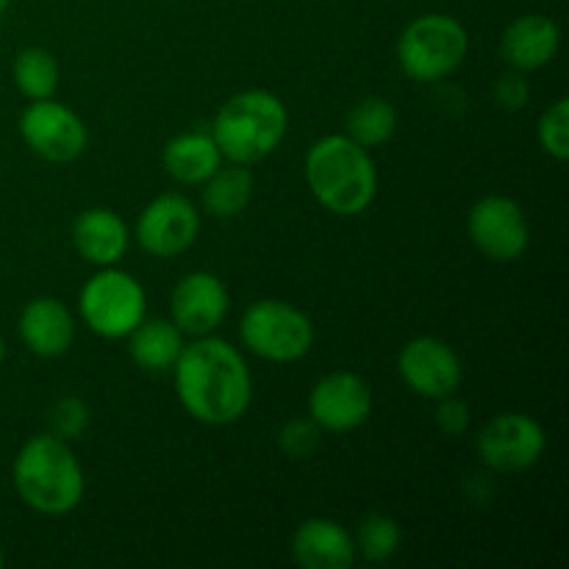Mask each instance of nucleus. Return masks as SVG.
Here are the masks:
<instances>
[{
  "instance_id": "nucleus-1",
  "label": "nucleus",
  "mask_w": 569,
  "mask_h": 569,
  "mask_svg": "<svg viewBox=\"0 0 569 569\" xmlns=\"http://www.w3.org/2000/svg\"><path fill=\"white\" fill-rule=\"evenodd\" d=\"M172 376L183 411L203 426L242 420L253 400V378L242 353L214 333L183 345Z\"/></svg>"
},
{
  "instance_id": "nucleus-2",
  "label": "nucleus",
  "mask_w": 569,
  "mask_h": 569,
  "mask_svg": "<svg viewBox=\"0 0 569 569\" xmlns=\"http://www.w3.org/2000/svg\"><path fill=\"white\" fill-rule=\"evenodd\" d=\"M303 172L315 200L331 214H361L378 194L376 161L348 133L317 139L306 153Z\"/></svg>"
},
{
  "instance_id": "nucleus-3",
  "label": "nucleus",
  "mask_w": 569,
  "mask_h": 569,
  "mask_svg": "<svg viewBox=\"0 0 569 569\" xmlns=\"http://www.w3.org/2000/svg\"><path fill=\"white\" fill-rule=\"evenodd\" d=\"M11 481L22 503L44 517L70 515L87 492L72 448L50 431L22 445L11 465Z\"/></svg>"
},
{
  "instance_id": "nucleus-4",
  "label": "nucleus",
  "mask_w": 569,
  "mask_h": 569,
  "mask_svg": "<svg viewBox=\"0 0 569 569\" xmlns=\"http://www.w3.org/2000/svg\"><path fill=\"white\" fill-rule=\"evenodd\" d=\"M289 131V111L278 94L267 89H244L217 111L211 139L222 159L233 164H256L267 159Z\"/></svg>"
},
{
  "instance_id": "nucleus-5",
  "label": "nucleus",
  "mask_w": 569,
  "mask_h": 569,
  "mask_svg": "<svg viewBox=\"0 0 569 569\" xmlns=\"http://www.w3.org/2000/svg\"><path fill=\"white\" fill-rule=\"evenodd\" d=\"M467 28L450 14L415 17L398 37L400 70L417 83H437L453 76L467 59Z\"/></svg>"
},
{
  "instance_id": "nucleus-6",
  "label": "nucleus",
  "mask_w": 569,
  "mask_h": 569,
  "mask_svg": "<svg viewBox=\"0 0 569 569\" xmlns=\"http://www.w3.org/2000/svg\"><path fill=\"white\" fill-rule=\"evenodd\" d=\"M242 345L264 361L292 365L300 361L315 345V326L309 315L287 300H259L244 309L239 320Z\"/></svg>"
},
{
  "instance_id": "nucleus-7",
  "label": "nucleus",
  "mask_w": 569,
  "mask_h": 569,
  "mask_svg": "<svg viewBox=\"0 0 569 569\" xmlns=\"http://www.w3.org/2000/svg\"><path fill=\"white\" fill-rule=\"evenodd\" d=\"M78 309L89 331L103 339H126L148 311V295L142 283L126 270L100 267L78 295Z\"/></svg>"
},
{
  "instance_id": "nucleus-8",
  "label": "nucleus",
  "mask_w": 569,
  "mask_h": 569,
  "mask_svg": "<svg viewBox=\"0 0 569 569\" xmlns=\"http://www.w3.org/2000/svg\"><path fill=\"white\" fill-rule=\"evenodd\" d=\"M478 456L495 472L531 470L548 448L542 422L522 411H506L492 417L478 433Z\"/></svg>"
},
{
  "instance_id": "nucleus-9",
  "label": "nucleus",
  "mask_w": 569,
  "mask_h": 569,
  "mask_svg": "<svg viewBox=\"0 0 569 569\" xmlns=\"http://www.w3.org/2000/svg\"><path fill=\"white\" fill-rule=\"evenodd\" d=\"M20 137L39 159L67 164L87 150L89 133L70 106L53 98L31 100L20 114Z\"/></svg>"
},
{
  "instance_id": "nucleus-10",
  "label": "nucleus",
  "mask_w": 569,
  "mask_h": 569,
  "mask_svg": "<svg viewBox=\"0 0 569 569\" xmlns=\"http://www.w3.org/2000/svg\"><path fill=\"white\" fill-rule=\"evenodd\" d=\"M472 244L492 261H517L531 244V226L517 200L506 194H487L476 200L467 214Z\"/></svg>"
},
{
  "instance_id": "nucleus-11",
  "label": "nucleus",
  "mask_w": 569,
  "mask_h": 569,
  "mask_svg": "<svg viewBox=\"0 0 569 569\" xmlns=\"http://www.w3.org/2000/svg\"><path fill=\"white\" fill-rule=\"evenodd\" d=\"M200 233V214L189 198L178 192L150 200L137 220V242L156 259L187 253Z\"/></svg>"
},
{
  "instance_id": "nucleus-12",
  "label": "nucleus",
  "mask_w": 569,
  "mask_h": 569,
  "mask_svg": "<svg viewBox=\"0 0 569 569\" xmlns=\"http://www.w3.org/2000/svg\"><path fill=\"white\" fill-rule=\"evenodd\" d=\"M398 370L406 387L426 400L456 395L465 381L459 353L437 337H417L406 342L398 356Z\"/></svg>"
},
{
  "instance_id": "nucleus-13",
  "label": "nucleus",
  "mask_w": 569,
  "mask_h": 569,
  "mask_svg": "<svg viewBox=\"0 0 569 569\" xmlns=\"http://www.w3.org/2000/svg\"><path fill=\"white\" fill-rule=\"evenodd\" d=\"M372 415V389L356 372H331L309 395V417L328 433H348Z\"/></svg>"
},
{
  "instance_id": "nucleus-14",
  "label": "nucleus",
  "mask_w": 569,
  "mask_h": 569,
  "mask_svg": "<svg viewBox=\"0 0 569 569\" xmlns=\"http://www.w3.org/2000/svg\"><path fill=\"white\" fill-rule=\"evenodd\" d=\"M228 289L214 272H189L170 295V320L183 337H209L228 315Z\"/></svg>"
},
{
  "instance_id": "nucleus-15",
  "label": "nucleus",
  "mask_w": 569,
  "mask_h": 569,
  "mask_svg": "<svg viewBox=\"0 0 569 569\" xmlns=\"http://www.w3.org/2000/svg\"><path fill=\"white\" fill-rule=\"evenodd\" d=\"M561 31L548 14H522L506 26L500 37V56L517 72L542 70L556 59Z\"/></svg>"
},
{
  "instance_id": "nucleus-16",
  "label": "nucleus",
  "mask_w": 569,
  "mask_h": 569,
  "mask_svg": "<svg viewBox=\"0 0 569 569\" xmlns=\"http://www.w3.org/2000/svg\"><path fill=\"white\" fill-rule=\"evenodd\" d=\"M292 559L303 569H348L356 561V542L337 520L311 517L292 533Z\"/></svg>"
},
{
  "instance_id": "nucleus-17",
  "label": "nucleus",
  "mask_w": 569,
  "mask_h": 569,
  "mask_svg": "<svg viewBox=\"0 0 569 569\" xmlns=\"http://www.w3.org/2000/svg\"><path fill=\"white\" fill-rule=\"evenodd\" d=\"M20 339L33 356L56 359L72 348L76 320L70 309L56 298H33L20 311Z\"/></svg>"
},
{
  "instance_id": "nucleus-18",
  "label": "nucleus",
  "mask_w": 569,
  "mask_h": 569,
  "mask_svg": "<svg viewBox=\"0 0 569 569\" xmlns=\"http://www.w3.org/2000/svg\"><path fill=\"white\" fill-rule=\"evenodd\" d=\"M131 233L117 211L94 206L72 220V244L94 267H114L126 256Z\"/></svg>"
},
{
  "instance_id": "nucleus-19",
  "label": "nucleus",
  "mask_w": 569,
  "mask_h": 569,
  "mask_svg": "<svg viewBox=\"0 0 569 569\" xmlns=\"http://www.w3.org/2000/svg\"><path fill=\"white\" fill-rule=\"evenodd\" d=\"M164 170L178 183H206L222 167V153L211 133L187 131L164 144Z\"/></svg>"
},
{
  "instance_id": "nucleus-20",
  "label": "nucleus",
  "mask_w": 569,
  "mask_h": 569,
  "mask_svg": "<svg viewBox=\"0 0 569 569\" xmlns=\"http://www.w3.org/2000/svg\"><path fill=\"white\" fill-rule=\"evenodd\" d=\"M183 350V333L172 320H142L128 333V353L144 372H167L176 367Z\"/></svg>"
},
{
  "instance_id": "nucleus-21",
  "label": "nucleus",
  "mask_w": 569,
  "mask_h": 569,
  "mask_svg": "<svg viewBox=\"0 0 569 569\" xmlns=\"http://www.w3.org/2000/svg\"><path fill=\"white\" fill-rule=\"evenodd\" d=\"M256 178L248 164L220 167L209 181L203 183V209L217 220H231L239 217L253 200Z\"/></svg>"
},
{
  "instance_id": "nucleus-22",
  "label": "nucleus",
  "mask_w": 569,
  "mask_h": 569,
  "mask_svg": "<svg viewBox=\"0 0 569 569\" xmlns=\"http://www.w3.org/2000/svg\"><path fill=\"white\" fill-rule=\"evenodd\" d=\"M345 131L361 148H381L398 131V109L381 94L361 98L345 117Z\"/></svg>"
},
{
  "instance_id": "nucleus-23",
  "label": "nucleus",
  "mask_w": 569,
  "mask_h": 569,
  "mask_svg": "<svg viewBox=\"0 0 569 569\" xmlns=\"http://www.w3.org/2000/svg\"><path fill=\"white\" fill-rule=\"evenodd\" d=\"M11 78H14V87L20 89L22 98H53L56 87H59V61L50 50L26 48L17 53L14 64H11Z\"/></svg>"
},
{
  "instance_id": "nucleus-24",
  "label": "nucleus",
  "mask_w": 569,
  "mask_h": 569,
  "mask_svg": "<svg viewBox=\"0 0 569 569\" xmlns=\"http://www.w3.org/2000/svg\"><path fill=\"white\" fill-rule=\"evenodd\" d=\"M400 526L389 515H367L359 522V533L353 537L356 542V556H361L365 561L372 565H383V561L392 559L400 548Z\"/></svg>"
},
{
  "instance_id": "nucleus-25",
  "label": "nucleus",
  "mask_w": 569,
  "mask_h": 569,
  "mask_svg": "<svg viewBox=\"0 0 569 569\" xmlns=\"http://www.w3.org/2000/svg\"><path fill=\"white\" fill-rule=\"evenodd\" d=\"M539 144L545 153L556 161L569 159V100L559 98L553 106L542 111L537 126Z\"/></svg>"
},
{
  "instance_id": "nucleus-26",
  "label": "nucleus",
  "mask_w": 569,
  "mask_h": 569,
  "mask_svg": "<svg viewBox=\"0 0 569 569\" xmlns=\"http://www.w3.org/2000/svg\"><path fill=\"white\" fill-rule=\"evenodd\" d=\"M322 442V428L317 426L311 417H298V420H289L287 426L278 431V448L289 456V459L300 461L309 459L317 453Z\"/></svg>"
},
{
  "instance_id": "nucleus-27",
  "label": "nucleus",
  "mask_w": 569,
  "mask_h": 569,
  "mask_svg": "<svg viewBox=\"0 0 569 569\" xmlns=\"http://www.w3.org/2000/svg\"><path fill=\"white\" fill-rule=\"evenodd\" d=\"M48 422L50 433L70 442V439H78L89 428V406L81 398H76V395H67V398L56 400L48 415Z\"/></svg>"
},
{
  "instance_id": "nucleus-28",
  "label": "nucleus",
  "mask_w": 569,
  "mask_h": 569,
  "mask_svg": "<svg viewBox=\"0 0 569 569\" xmlns=\"http://www.w3.org/2000/svg\"><path fill=\"white\" fill-rule=\"evenodd\" d=\"M437 426L448 437H461L470 428V406L459 400L456 395L437 400Z\"/></svg>"
},
{
  "instance_id": "nucleus-29",
  "label": "nucleus",
  "mask_w": 569,
  "mask_h": 569,
  "mask_svg": "<svg viewBox=\"0 0 569 569\" xmlns=\"http://www.w3.org/2000/svg\"><path fill=\"white\" fill-rule=\"evenodd\" d=\"M528 98H531V87H528V81L517 70L498 78V83H495V103L503 106V109H522L528 103Z\"/></svg>"
},
{
  "instance_id": "nucleus-30",
  "label": "nucleus",
  "mask_w": 569,
  "mask_h": 569,
  "mask_svg": "<svg viewBox=\"0 0 569 569\" xmlns=\"http://www.w3.org/2000/svg\"><path fill=\"white\" fill-rule=\"evenodd\" d=\"M3 359H6V342L3 337H0V365H3Z\"/></svg>"
},
{
  "instance_id": "nucleus-31",
  "label": "nucleus",
  "mask_w": 569,
  "mask_h": 569,
  "mask_svg": "<svg viewBox=\"0 0 569 569\" xmlns=\"http://www.w3.org/2000/svg\"><path fill=\"white\" fill-rule=\"evenodd\" d=\"M9 3H11V0H0V14H3V11L9 9Z\"/></svg>"
},
{
  "instance_id": "nucleus-32",
  "label": "nucleus",
  "mask_w": 569,
  "mask_h": 569,
  "mask_svg": "<svg viewBox=\"0 0 569 569\" xmlns=\"http://www.w3.org/2000/svg\"><path fill=\"white\" fill-rule=\"evenodd\" d=\"M6 565V556H3V548H0V567Z\"/></svg>"
}]
</instances>
